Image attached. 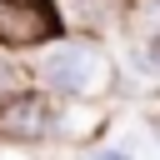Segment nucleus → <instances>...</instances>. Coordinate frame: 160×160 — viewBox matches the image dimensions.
I'll list each match as a JSON object with an SVG mask.
<instances>
[{"instance_id": "obj_6", "label": "nucleus", "mask_w": 160, "mask_h": 160, "mask_svg": "<svg viewBox=\"0 0 160 160\" xmlns=\"http://www.w3.org/2000/svg\"><path fill=\"white\" fill-rule=\"evenodd\" d=\"M150 65H155V75H160V45H155V50H150Z\"/></svg>"}, {"instance_id": "obj_5", "label": "nucleus", "mask_w": 160, "mask_h": 160, "mask_svg": "<svg viewBox=\"0 0 160 160\" xmlns=\"http://www.w3.org/2000/svg\"><path fill=\"white\" fill-rule=\"evenodd\" d=\"M90 160H125V150H100V155H90Z\"/></svg>"}, {"instance_id": "obj_2", "label": "nucleus", "mask_w": 160, "mask_h": 160, "mask_svg": "<svg viewBox=\"0 0 160 160\" xmlns=\"http://www.w3.org/2000/svg\"><path fill=\"white\" fill-rule=\"evenodd\" d=\"M60 30L50 0H0V45H40Z\"/></svg>"}, {"instance_id": "obj_1", "label": "nucleus", "mask_w": 160, "mask_h": 160, "mask_svg": "<svg viewBox=\"0 0 160 160\" xmlns=\"http://www.w3.org/2000/svg\"><path fill=\"white\" fill-rule=\"evenodd\" d=\"M40 75H45V85L60 90V95H95V90L110 85V60H105L100 45H90V40H65V45H55V50L45 55Z\"/></svg>"}, {"instance_id": "obj_3", "label": "nucleus", "mask_w": 160, "mask_h": 160, "mask_svg": "<svg viewBox=\"0 0 160 160\" xmlns=\"http://www.w3.org/2000/svg\"><path fill=\"white\" fill-rule=\"evenodd\" d=\"M50 130H55V120H50L40 95H15V100L0 105V135L5 140H40Z\"/></svg>"}, {"instance_id": "obj_4", "label": "nucleus", "mask_w": 160, "mask_h": 160, "mask_svg": "<svg viewBox=\"0 0 160 160\" xmlns=\"http://www.w3.org/2000/svg\"><path fill=\"white\" fill-rule=\"evenodd\" d=\"M15 95H20V70L0 55V105H5V100H15Z\"/></svg>"}]
</instances>
